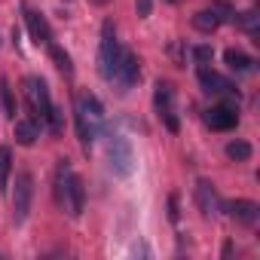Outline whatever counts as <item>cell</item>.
<instances>
[{"instance_id": "26", "label": "cell", "mask_w": 260, "mask_h": 260, "mask_svg": "<svg viewBox=\"0 0 260 260\" xmlns=\"http://www.w3.org/2000/svg\"><path fill=\"white\" fill-rule=\"evenodd\" d=\"M135 10H138V19H147L153 10V0H135Z\"/></svg>"}, {"instance_id": "24", "label": "cell", "mask_w": 260, "mask_h": 260, "mask_svg": "<svg viewBox=\"0 0 260 260\" xmlns=\"http://www.w3.org/2000/svg\"><path fill=\"white\" fill-rule=\"evenodd\" d=\"M46 119H49V128H52V132H55V135L61 132V128H64V119H61V110H58L55 104L49 107V113H46Z\"/></svg>"}, {"instance_id": "28", "label": "cell", "mask_w": 260, "mask_h": 260, "mask_svg": "<svg viewBox=\"0 0 260 260\" xmlns=\"http://www.w3.org/2000/svg\"><path fill=\"white\" fill-rule=\"evenodd\" d=\"M169 217H172V220H178V217H181V211H178V196H172V199H169Z\"/></svg>"}, {"instance_id": "4", "label": "cell", "mask_w": 260, "mask_h": 260, "mask_svg": "<svg viewBox=\"0 0 260 260\" xmlns=\"http://www.w3.org/2000/svg\"><path fill=\"white\" fill-rule=\"evenodd\" d=\"M107 159L116 175L132 172V147H128V141L122 135H107Z\"/></svg>"}, {"instance_id": "3", "label": "cell", "mask_w": 260, "mask_h": 260, "mask_svg": "<svg viewBox=\"0 0 260 260\" xmlns=\"http://www.w3.org/2000/svg\"><path fill=\"white\" fill-rule=\"evenodd\" d=\"M31 196H34V178L31 172H19L16 175V193H13V220L22 223L31 211Z\"/></svg>"}, {"instance_id": "10", "label": "cell", "mask_w": 260, "mask_h": 260, "mask_svg": "<svg viewBox=\"0 0 260 260\" xmlns=\"http://www.w3.org/2000/svg\"><path fill=\"white\" fill-rule=\"evenodd\" d=\"M196 205H199V211H202L205 217H211L214 208H217V190H214V184L205 181V178L196 181Z\"/></svg>"}, {"instance_id": "16", "label": "cell", "mask_w": 260, "mask_h": 260, "mask_svg": "<svg viewBox=\"0 0 260 260\" xmlns=\"http://www.w3.org/2000/svg\"><path fill=\"white\" fill-rule=\"evenodd\" d=\"M233 22H236V28H242V31H248V34H257L260 16H257V10H245V13L233 16Z\"/></svg>"}, {"instance_id": "29", "label": "cell", "mask_w": 260, "mask_h": 260, "mask_svg": "<svg viewBox=\"0 0 260 260\" xmlns=\"http://www.w3.org/2000/svg\"><path fill=\"white\" fill-rule=\"evenodd\" d=\"M89 4H95V7H107L110 0H89Z\"/></svg>"}, {"instance_id": "17", "label": "cell", "mask_w": 260, "mask_h": 260, "mask_svg": "<svg viewBox=\"0 0 260 260\" xmlns=\"http://www.w3.org/2000/svg\"><path fill=\"white\" fill-rule=\"evenodd\" d=\"M172 86L169 83H156V95H153V104H156V110L162 113V110H175L172 107Z\"/></svg>"}, {"instance_id": "6", "label": "cell", "mask_w": 260, "mask_h": 260, "mask_svg": "<svg viewBox=\"0 0 260 260\" xmlns=\"http://www.w3.org/2000/svg\"><path fill=\"white\" fill-rule=\"evenodd\" d=\"M196 77H199V86H202V92H208V95H223V92H236V86L230 83V80H223L217 71H211L208 64H202L199 71H196Z\"/></svg>"}, {"instance_id": "18", "label": "cell", "mask_w": 260, "mask_h": 260, "mask_svg": "<svg viewBox=\"0 0 260 260\" xmlns=\"http://www.w3.org/2000/svg\"><path fill=\"white\" fill-rule=\"evenodd\" d=\"M226 156L233 162H245V159H251V144L248 141H230L226 144Z\"/></svg>"}, {"instance_id": "2", "label": "cell", "mask_w": 260, "mask_h": 260, "mask_svg": "<svg viewBox=\"0 0 260 260\" xmlns=\"http://www.w3.org/2000/svg\"><path fill=\"white\" fill-rule=\"evenodd\" d=\"M25 86H28V101H31V119L40 125V122L46 119L49 107H52V98H49L46 80H40V77H28Z\"/></svg>"}, {"instance_id": "8", "label": "cell", "mask_w": 260, "mask_h": 260, "mask_svg": "<svg viewBox=\"0 0 260 260\" xmlns=\"http://www.w3.org/2000/svg\"><path fill=\"white\" fill-rule=\"evenodd\" d=\"M205 122L214 128V132H230V128L239 125V113L230 107V104H217L205 113Z\"/></svg>"}, {"instance_id": "11", "label": "cell", "mask_w": 260, "mask_h": 260, "mask_svg": "<svg viewBox=\"0 0 260 260\" xmlns=\"http://www.w3.org/2000/svg\"><path fill=\"white\" fill-rule=\"evenodd\" d=\"M77 107L83 110V116H86V122H89V128H92V135H95V128H98L101 119H104V107H101V101H98L95 95H80Z\"/></svg>"}, {"instance_id": "1", "label": "cell", "mask_w": 260, "mask_h": 260, "mask_svg": "<svg viewBox=\"0 0 260 260\" xmlns=\"http://www.w3.org/2000/svg\"><path fill=\"white\" fill-rule=\"evenodd\" d=\"M122 46H119V40H116V34H113V25L110 22H104V31H101V49H98V71H101V77L107 80V83H113V77H116V71H119V61H122Z\"/></svg>"}, {"instance_id": "19", "label": "cell", "mask_w": 260, "mask_h": 260, "mask_svg": "<svg viewBox=\"0 0 260 260\" xmlns=\"http://www.w3.org/2000/svg\"><path fill=\"white\" fill-rule=\"evenodd\" d=\"M10 169H13V150L0 147V190H7L10 184Z\"/></svg>"}, {"instance_id": "7", "label": "cell", "mask_w": 260, "mask_h": 260, "mask_svg": "<svg viewBox=\"0 0 260 260\" xmlns=\"http://www.w3.org/2000/svg\"><path fill=\"white\" fill-rule=\"evenodd\" d=\"M226 211H230V217H233L236 223H242V226H254L257 217H260V205L251 202V199H233V202H226Z\"/></svg>"}, {"instance_id": "5", "label": "cell", "mask_w": 260, "mask_h": 260, "mask_svg": "<svg viewBox=\"0 0 260 260\" xmlns=\"http://www.w3.org/2000/svg\"><path fill=\"white\" fill-rule=\"evenodd\" d=\"M138 77H141V68H138V55H132V52H122V61H119V71H116V77H113V83L116 86H122V92L125 89H132L135 83H138Z\"/></svg>"}, {"instance_id": "15", "label": "cell", "mask_w": 260, "mask_h": 260, "mask_svg": "<svg viewBox=\"0 0 260 260\" xmlns=\"http://www.w3.org/2000/svg\"><path fill=\"white\" fill-rule=\"evenodd\" d=\"M223 58H226L230 71H239V74H242V71H251V64H254V61H251V55H245L242 49H226V55H223Z\"/></svg>"}, {"instance_id": "27", "label": "cell", "mask_w": 260, "mask_h": 260, "mask_svg": "<svg viewBox=\"0 0 260 260\" xmlns=\"http://www.w3.org/2000/svg\"><path fill=\"white\" fill-rule=\"evenodd\" d=\"M169 55L175 58V64H184V55H181V43H172V46H169Z\"/></svg>"}, {"instance_id": "22", "label": "cell", "mask_w": 260, "mask_h": 260, "mask_svg": "<svg viewBox=\"0 0 260 260\" xmlns=\"http://www.w3.org/2000/svg\"><path fill=\"white\" fill-rule=\"evenodd\" d=\"M0 98H4V110H7V116L10 119H16V98H13V89H10V83L7 80H0Z\"/></svg>"}, {"instance_id": "14", "label": "cell", "mask_w": 260, "mask_h": 260, "mask_svg": "<svg viewBox=\"0 0 260 260\" xmlns=\"http://www.w3.org/2000/svg\"><path fill=\"white\" fill-rule=\"evenodd\" d=\"M193 28L202 31V34H214V31L220 28V19H217L211 10H199V13L193 16Z\"/></svg>"}, {"instance_id": "13", "label": "cell", "mask_w": 260, "mask_h": 260, "mask_svg": "<svg viewBox=\"0 0 260 260\" xmlns=\"http://www.w3.org/2000/svg\"><path fill=\"white\" fill-rule=\"evenodd\" d=\"M37 135H40V128H37L34 119H16V141L22 147H31L37 141Z\"/></svg>"}, {"instance_id": "12", "label": "cell", "mask_w": 260, "mask_h": 260, "mask_svg": "<svg viewBox=\"0 0 260 260\" xmlns=\"http://www.w3.org/2000/svg\"><path fill=\"white\" fill-rule=\"evenodd\" d=\"M25 22H28V31H31V40L40 46V43H49L52 40V31H49V22L34 13V10H25Z\"/></svg>"}, {"instance_id": "25", "label": "cell", "mask_w": 260, "mask_h": 260, "mask_svg": "<svg viewBox=\"0 0 260 260\" xmlns=\"http://www.w3.org/2000/svg\"><path fill=\"white\" fill-rule=\"evenodd\" d=\"M193 58H196L199 64H208V61L214 58V49H211V46H196V49H193Z\"/></svg>"}, {"instance_id": "9", "label": "cell", "mask_w": 260, "mask_h": 260, "mask_svg": "<svg viewBox=\"0 0 260 260\" xmlns=\"http://www.w3.org/2000/svg\"><path fill=\"white\" fill-rule=\"evenodd\" d=\"M64 193H68V199H71V214L80 217L83 208H86V187H83V178H80V175H68Z\"/></svg>"}, {"instance_id": "20", "label": "cell", "mask_w": 260, "mask_h": 260, "mask_svg": "<svg viewBox=\"0 0 260 260\" xmlns=\"http://www.w3.org/2000/svg\"><path fill=\"white\" fill-rule=\"evenodd\" d=\"M74 119H77V135H80V144H83V147H89V141H92L95 135H92V128H89V122H86V116H83V110H80V107H74Z\"/></svg>"}, {"instance_id": "23", "label": "cell", "mask_w": 260, "mask_h": 260, "mask_svg": "<svg viewBox=\"0 0 260 260\" xmlns=\"http://www.w3.org/2000/svg\"><path fill=\"white\" fill-rule=\"evenodd\" d=\"M208 10H211L220 22H233V16H236V10L226 4V0H211V7H208Z\"/></svg>"}, {"instance_id": "21", "label": "cell", "mask_w": 260, "mask_h": 260, "mask_svg": "<svg viewBox=\"0 0 260 260\" xmlns=\"http://www.w3.org/2000/svg\"><path fill=\"white\" fill-rule=\"evenodd\" d=\"M49 55H52V61H55V68H58L61 74H71V71H74V68H71V55H68L61 46L49 43Z\"/></svg>"}]
</instances>
